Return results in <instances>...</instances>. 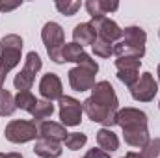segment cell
Returning <instances> with one entry per match:
<instances>
[{
	"label": "cell",
	"instance_id": "37",
	"mask_svg": "<svg viewBox=\"0 0 160 158\" xmlns=\"http://www.w3.org/2000/svg\"><path fill=\"white\" fill-rule=\"evenodd\" d=\"M158 108H160V104H158Z\"/></svg>",
	"mask_w": 160,
	"mask_h": 158
},
{
	"label": "cell",
	"instance_id": "22",
	"mask_svg": "<svg viewBox=\"0 0 160 158\" xmlns=\"http://www.w3.org/2000/svg\"><path fill=\"white\" fill-rule=\"evenodd\" d=\"M140 65H142V60L138 58H118L116 60L118 73H140Z\"/></svg>",
	"mask_w": 160,
	"mask_h": 158
},
{
	"label": "cell",
	"instance_id": "20",
	"mask_svg": "<svg viewBox=\"0 0 160 158\" xmlns=\"http://www.w3.org/2000/svg\"><path fill=\"white\" fill-rule=\"evenodd\" d=\"M84 48L77 45V43H65L63 45V50H62V58L63 62H71V63H78L80 58L84 56Z\"/></svg>",
	"mask_w": 160,
	"mask_h": 158
},
{
	"label": "cell",
	"instance_id": "1",
	"mask_svg": "<svg viewBox=\"0 0 160 158\" xmlns=\"http://www.w3.org/2000/svg\"><path fill=\"white\" fill-rule=\"evenodd\" d=\"M116 125H119L123 128V138L125 143H128L130 147H138L143 149L147 145V141L151 140L149 136V119L147 114L138 110V108H123L118 110L116 116Z\"/></svg>",
	"mask_w": 160,
	"mask_h": 158
},
{
	"label": "cell",
	"instance_id": "8",
	"mask_svg": "<svg viewBox=\"0 0 160 158\" xmlns=\"http://www.w3.org/2000/svg\"><path fill=\"white\" fill-rule=\"evenodd\" d=\"M130 89V95L134 101H140V102H149L155 99V95L158 93V82L155 80V77L151 73H143L140 75V78L136 80V84Z\"/></svg>",
	"mask_w": 160,
	"mask_h": 158
},
{
	"label": "cell",
	"instance_id": "19",
	"mask_svg": "<svg viewBox=\"0 0 160 158\" xmlns=\"http://www.w3.org/2000/svg\"><path fill=\"white\" fill-rule=\"evenodd\" d=\"M36 104H38V99L32 95V91H19L15 95V106L21 108V110H24V112L32 114V110L36 108Z\"/></svg>",
	"mask_w": 160,
	"mask_h": 158
},
{
	"label": "cell",
	"instance_id": "21",
	"mask_svg": "<svg viewBox=\"0 0 160 158\" xmlns=\"http://www.w3.org/2000/svg\"><path fill=\"white\" fill-rule=\"evenodd\" d=\"M15 110H17V106H15V97H13L8 89H0V116H2V117L11 116Z\"/></svg>",
	"mask_w": 160,
	"mask_h": 158
},
{
	"label": "cell",
	"instance_id": "16",
	"mask_svg": "<svg viewBox=\"0 0 160 158\" xmlns=\"http://www.w3.org/2000/svg\"><path fill=\"white\" fill-rule=\"evenodd\" d=\"M95 138H97L99 149H102V151H106V153H114V151L119 149V138H118V134H114L110 128H101Z\"/></svg>",
	"mask_w": 160,
	"mask_h": 158
},
{
	"label": "cell",
	"instance_id": "23",
	"mask_svg": "<svg viewBox=\"0 0 160 158\" xmlns=\"http://www.w3.org/2000/svg\"><path fill=\"white\" fill-rule=\"evenodd\" d=\"M54 6H56V9L62 15H67V17H73L80 7H82V4L77 2V0H56Z\"/></svg>",
	"mask_w": 160,
	"mask_h": 158
},
{
	"label": "cell",
	"instance_id": "11",
	"mask_svg": "<svg viewBox=\"0 0 160 158\" xmlns=\"http://www.w3.org/2000/svg\"><path fill=\"white\" fill-rule=\"evenodd\" d=\"M91 26L95 28L97 37L108 41V43H112V45H114V43H118V41L121 39L123 30L119 28V24H118L116 21H112V19H108V17L93 19V21H91Z\"/></svg>",
	"mask_w": 160,
	"mask_h": 158
},
{
	"label": "cell",
	"instance_id": "10",
	"mask_svg": "<svg viewBox=\"0 0 160 158\" xmlns=\"http://www.w3.org/2000/svg\"><path fill=\"white\" fill-rule=\"evenodd\" d=\"M89 97H91L95 102L106 106L108 110H114V112L119 110V101H118L116 89H114V86H112L108 80H101V82H97V84L93 86Z\"/></svg>",
	"mask_w": 160,
	"mask_h": 158
},
{
	"label": "cell",
	"instance_id": "17",
	"mask_svg": "<svg viewBox=\"0 0 160 158\" xmlns=\"http://www.w3.org/2000/svg\"><path fill=\"white\" fill-rule=\"evenodd\" d=\"M121 41H125L128 45H134V47H145L147 34L142 26H127L121 34Z\"/></svg>",
	"mask_w": 160,
	"mask_h": 158
},
{
	"label": "cell",
	"instance_id": "26",
	"mask_svg": "<svg viewBox=\"0 0 160 158\" xmlns=\"http://www.w3.org/2000/svg\"><path fill=\"white\" fill-rule=\"evenodd\" d=\"M142 156L143 158H160V138L149 140L147 145L142 149Z\"/></svg>",
	"mask_w": 160,
	"mask_h": 158
},
{
	"label": "cell",
	"instance_id": "31",
	"mask_svg": "<svg viewBox=\"0 0 160 158\" xmlns=\"http://www.w3.org/2000/svg\"><path fill=\"white\" fill-rule=\"evenodd\" d=\"M0 158H22V155L21 153H0Z\"/></svg>",
	"mask_w": 160,
	"mask_h": 158
},
{
	"label": "cell",
	"instance_id": "24",
	"mask_svg": "<svg viewBox=\"0 0 160 158\" xmlns=\"http://www.w3.org/2000/svg\"><path fill=\"white\" fill-rule=\"evenodd\" d=\"M86 141H88V136L86 134H82V132H69V136L65 138V147L67 149H71V151H78L82 149L84 145H86Z\"/></svg>",
	"mask_w": 160,
	"mask_h": 158
},
{
	"label": "cell",
	"instance_id": "36",
	"mask_svg": "<svg viewBox=\"0 0 160 158\" xmlns=\"http://www.w3.org/2000/svg\"><path fill=\"white\" fill-rule=\"evenodd\" d=\"M121 158H125V156H121Z\"/></svg>",
	"mask_w": 160,
	"mask_h": 158
},
{
	"label": "cell",
	"instance_id": "34",
	"mask_svg": "<svg viewBox=\"0 0 160 158\" xmlns=\"http://www.w3.org/2000/svg\"><path fill=\"white\" fill-rule=\"evenodd\" d=\"M0 89H4V84H2V82H0Z\"/></svg>",
	"mask_w": 160,
	"mask_h": 158
},
{
	"label": "cell",
	"instance_id": "25",
	"mask_svg": "<svg viewBox=\"0 0 160 158\" xmlns=\"http://www.w3.org/2000/svg\"><path fill=\"white\" fill-rule=\"evenodd\" d=\"M91 48H93L95 56H99V58H110L114 54V45L104 39H101V37L95 39V43L91 45Z\"/></svg>",
	"mask_w": 160,
	"mask_h": 158
},
{
	"label": "cell",
	"instance_id": "3",
	"mask_svg": "<svg viewBox=\"0 0 160 158\" xmlns=\"http://www.w3.org/2000/svg\"><path fill=\"white\" fill-rule=\"evenodd\" d=\"M97 71H99V63H97L89 54H84V56L80 58L78 65L69 71V86H71L75 91H78V93L91 91L93 86L97 84V82H95Z\"/></svg>",
	"mask_w": 160,
	"mask_h": 158
},
{
	"label": "cell",
	"instance_id": "33",
	"mask_svg": "<svg viewBox=\"0 0 160 158\" xmlns=\"http://www.w3.org/2000/svg\"><path fill=\"white\" fill-rule=\"evenodd\" d=\"M157 75H158V82H160V65H158V69H157Z\"/></svg>",
	"mask_w": 160,
	"mask_h": 158
},
{
	"label": "cell",
	"instance_id": "28",
	"mask_svg": "<svg viewBox=\"0 0 160 158\" xmlns=\"http://www.w3.org/2000/svg\"><path fill=\"white\" fill-rule=\"evenodd\" d=\"M21 6H22V0H0V11L2 13L13 11V9H17Z\"/></svg>",
	"mask_w": 160,
	"mask_h": 158
},
{
	"label": "cell",
	"instance_id": "27",
	"mask_svg": "<svg viewBox=\"0 0 160 158\" xmlns=\"http://www.w3.org/2000/svg\"><path fill=\"white\" fill-rule=\"evenodd\" d=\"M86 9H88L91 21H93V19L106 17V15L102 13V7H101V2H99V0H88V2H86Z\"/></svg>",
	"mask_w": 160,
	"mask_h": 158
},
{
	"label": "cell",
	"instance_id": "2",
	"mask_svg": "<svg viewBox=\"0 0 160 158\" xmlns=\"http://www.w3.org/2000/svg\"><path fill=\"white\" fill-rule=\"evenodd\" d=\"M22 37L17 34H8L0 41V82L4 84L11 69L21 63L22 56Z\"/></svg>",
	"mask_w": 160,
	"mask_h": 158
},
{
	"label": "cell",
	"instance_id": "12",
	"mask_svg": "<svg viewBox=\"0 0 160 158\" xmlns=\"http://www.w3.org/2000/svg\"><path fill=\"white\" fill-rule=\"evenodd\" d=\"M39 93L45 101H60L63 97V86L60 77L54 73H47L39 82Z\"/></svg>",
	"mask_w": 160,
	"mask_h": 158
},
{
	"label": "cell",
	"instance_id": "7",
	"mask_svg": "<svg viewBox=\"0 0 160 158\" xmlns=\"http://www.w3.org/2000/svg\"><path fill=\"white\" fill-rule=\"evenodd\" d=\"M82 112H84V106L75 97L63 95L60 99V119L63 126H78L82 121Z\"/></svg>",
	"mask_w": 160,
	"mask_h": 158
},
{
	"label": "cell",
	"instance_id": "14",
	"mask_svg": "<svg viewBox=\"0 0 160 158\" xmlns=\"http://www.w3.org/2000/svg\"><path fill=\"white\" fill-rule=\"evenodd\" d=\"M62 143L47 140V138H38L34 145V153L41 158H60L62 156Z\"/></svg>",
	"mask_w": 160,
	"mask_h": 158
},
{
	"label": "cell",
	"instance_id": "32",
	"mask_svg": "<svg viewBox=\"0 0 160 158\" xmlns=\"http://www.w3.org/2000/svg\"><path fill=\"white\" fill-rule=\"evenodd\" d=\"M125 158H143V156H142V153H134V151H128V153L125 155Z\"/></svg>",
	"mask_w": 160,
	"mask_h": 158
},
{
	"label": "cell",
	"instance_id": "35",
	"mask_svg": "<svg viewBox=\"0 0 160 158\" xmlns=\"http://www.w3.org/2000/svg\"><path fill=\"white\" fill-rule=\"evenodd\" d=\"M158 36H160V30H158Z\"/></svg>",
	"mask_w": 160,
	"mask_h": 158
},
{
	"label": "cell",
	"instance_id": "13",
	"mask_svg": "<svg viewBox=\"0 0 160 158\" xmlns=\"http://www.w3.org/2000/svg\"><path fill=\"white\" fill-rule=\"evenodd\" d=\"M38 130H39V138H47L52 141H65V138L69 136V132L65 130V126L62 123H54V121H41L38 123Z\"/></svg>",
	"mask_w": 160,
	"mask_h": 158
},
{
	"label": "cell",
	"instance_id": "29",
	"mask_svg": "<svg viewBox=\"0 0 160 158\" xmlns=\"http://www.w3.org/2000/svg\"><path fill=\"white\" fill-rule=\"evenodd\" d=\"M99 2H101V7H102V13L104 15L114 13V11L119 9V2H116V0H99Z\"/></svg>",
	"mask_w": 160,
	"mask_h": 158
},
{
	"label": "cell",
	"instance_id": "9",
	"mask_svg": "<svg viewBox=\"0 0 160 158\" xmlns=\"http://www.w3.org/2000/svg\"><path fill=\"white\" fill-rule=\"evenodd\" d=\"M82 106H84L86 116L91 119L93 123H99V125H102L104 128H106V126L116 125V116H118V112L108 110L106 106H102V104L95 102L91 97H88V99L82 102Z\"/></svg>",
	"mask_w": 160,
	"mask_h": 158
},
{
	"label": "cell",
	"instance_id": "6",
	"mask_svg": "<svg viewBox=\"0 0 160 158\" xmlns=\"http://www.w3.org/2000/svg\"><path fill=\"white\" fill-rule=\"evenodd\" d=\"M41 67H43V62H41L39 54L34 52V50L28 52L21 73H19V75L15 77V80H13V86H15L17 93H19V91H30V89H32L34 80H36V75L41 71Z\"/></svg>",
	"mask_w": 160,
	"mask_h": 158
},
{
	"label": "cell",
	"instance_id": "4",
	"mask_svg": "<svg viewBox=\"0 0 160 158\" xmlns=\"http://www.w3.org/2000/svg\"><path fill=\"white\" fill-rule=\"evenodd\" d=\"M41 39L45 43V48H47V54L48 58L54 62V63H63V58H62V50H63V45H65V36H63V28L50 21L43 26L41 30Z\"/></svg>",
	"mask_w": 160,
	"mask_h": 158
},
{
	"label": "cell",
	"instance_id": "15",
	"mask_svg": "<svg viewBox=\"0 0 160 158\" xmlns=\"http://www.w3.org/2000/svg\"><path fill=\"white\" fill-rule=\"evenodd\" d=\"M97 39V32L91 26V22H80L73 30V43L80 45L84 48V45H93Z\"/></svg>",
	"mask_w": 160,
	"mask_h": 158
},
{
	"label": "cell",
	"instance_id": "5",
	"mask_svg": "<svg viewBox=\"0 0 160 158\" xmlns=\"http://www.w3.org/2000/svg\"><path fill=\"white\" fill-rule=\"evenodd\" d=\"M4 136L11 143H26V141L38 140L39 138V130H38V125L34 121L13 119V121H9L6 125Z\"/></svg>",
	"mask_w": 160,
	"mask_h": 158
},
{
	"label": "cell",
	"instance_id": "18",
	"mask_svg": "<svg viewBox=\"0 0 160 158\" xmlns=\"http://www.w3.org/2000/svg\"><path fill=\"white\" fill-rule=\"evenodd\" d=\"M54 114V104L50 102V101H38V104H36V108L32 110V116H34V123L38 125L41 121H47V119L50 117Z\"/></svg>",
	"mask_w": 160,
	"mask_h": 158
},
{
	"label": "cell",
	"instance_id": "30",
	"mask_svg": "<svg viewBox=\"0 0 160 158\" xmlns=\"http://www.w3.org/2000/svg\"><path fill=\"white\" fill-rule=\"evenodd\" d=\"M84 158H110V153H106V151H102V149H89L88 153H86V156Z\"/></svg>",
	"mask_w": 160,
	"mask_h": 158
}]
</instances>
